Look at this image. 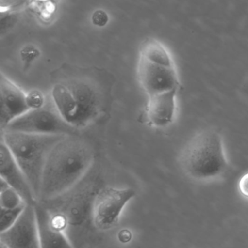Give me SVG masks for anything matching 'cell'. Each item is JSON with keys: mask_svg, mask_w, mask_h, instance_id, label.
I'll return each instance as SVG.
<instances>
[{"mask_svg": "<svg viewBox=\"0 0 248 248\" xmlns=\"http://www.w3.org/2000/svg\"><path fill=\"white\" fill-rule=\"evenodd\" d=\"M34 207L40 248H74L66 233L55 224L48 208L39 202Z\"/></svg>", "mask_w": 248, "mask_h": 248, "instance_id": "obj_11", "label": "cell"}, {"mask_svg": "<svg viewBox=\"0 0 248 248\" xmlns=\"http://www.w3.org/2000/svg\"><path fill=\"white\" fill-rule=\"evenodd\" d=\"M51 82L55 110L77 130L97 123L112 108L115 78L106 70L64 64L52 71Z\"/></svg>", "mask_w": 248, "mask_h": 248, "instance_id": "obj_1", "label": "cell"}, {"mask_svg": "<svg viewBox=\"0 0 248 248\" xmlns=\"http://www.w3.org/2000/svg\"><path fill=\"white\" fill-rule=\"evenodd\" d=\"M26 93L9 79L2 73L0 75V128L1 133L7 125L22 115L29 111L26 103Z\"/></svg>", "mask_w": 248, "mask_h": 248, "instance_id": "obj_9", "label": "cell"}, {"mask_svg": "<svg viewBox=\"0 0 248 248\" xmlns=\"http://www.w3.org/2000/svg\"><path fill=\"white\" fill-rule=\"evenodd\" d=\"M239 189L242 195L248 198V173L240 179L239 182Z\"/></svg>", "mask_w": 248, "mask_h": 248, "instance_id": "obj_19", "label": "cell"}, {"mask_svg": "<svg viewBox=\"0 0 248 248\" xmlns=\"http://www.w3.org/2000/svg\"><path fill=\"white\" fill-rule=\"evenodd\" d=\"M65 136L66 135L26 134L14 131L1 133V140L24 173L37 202L48 156L55 144Z\"/></svg>", "mask_w": 248, "mask_h": 248, "instance_id": "obj_4", "label": "cell"}, {"mask_svg": "<svg viewBox=\"0 0 248 248\" xmlns=\"http://www.w3.org/2000/svg\"><path fill=\"white\" fill-rule=\"evenodd\" d=\"M0 248H6L4 247V246H2V245L0 244Z\"/></svg>", "mask_w": 248, "mask_h": 248, "instance_id": "obj_20", "label": "cell"}, {"mask_svg": "<svg viewBox=\"0 0 248 248\" xmlns=\"http://www.w3.org/2000/svg\"><path fill=\"white\" fill-rule=\"evenodd\" d=\"M26 205H27L13 208V209H2V208H1L0 232L6 231L17 222L19 217H20L22 213L26 208Z\"/></svg>", "mask_w": 248, "mask_h": 248, "instance_id": "obj_15", "label": "cell"}, {"mask_svg": "<svg viewBox=\"0 0 248 248\" xmlns=\"http://www.w3.org/2000/svg\"><path fill=\"white\" fill-rule=\"evenodd\" d=\"M0 244L6 248H40L34 205H26L17 222L0 232Z\"/></svg>", "mask_w": 248, "mask_h": 248, "instance_id": "obj_7", "label": "cell"}, {"mask_svg": "<svg viewBox=\"0 0 248 248\" xmlns=\"http://www.w3.org/2000/svg\"><path fill=\"white\" fill-rule=\"evenodd\" d=\"M39 51L32 46H26L23 48L21 52L22 56L26 60H32L39 55Z\"/></svg>", "mask_w": 248, "mask_h": 248, "instance_id": "obj_18", "label": "cell"}, {"mask_svg": "<svg viewBox=\"0 0 248 248\" xmlns=\"http://www.w3.org/2000/svg\"><path fill=\"white\" fill-rule=\"evenodd\" d=\"M140 56L158 65L175 68L173 59L166 48L158 41L147 39L140 49Z\"/></svg>", "mask_w": 248, "mask_h": 248, "instance_id": "obj_13", "label": "cell"}, {"mask_svg": "<svg viewBox=\"0 0 248 248\" xmlns=\"http://www.w3.org/2000/svg\"><path fill=\"white\" fill-rule=\"evenodd\" d=\"M178 89L149 97L147 119L152 126L163 128L173 123L176 114Z\"/></svg>", "mask_w": 248, "mask_h": 248, "instance_id": "obj_12", "label": "cell"}, {"mask_svg": "<svg viewBox=\"0 0 248 248\" xmlns=\"http://www.w3.org/2000/svg\"><path fill=\"white\" fill-rule=\"evenodd\" d=\"M131 188L106 187L98 191L93 204V219L99 232L112 230L117 225L125 205L135 197Z\"/></svg>", "mask_w": 248, "mask_h": 248, "instance_id": "obj_6", "label": "cell"}, {"mask_svg": "<svg viewBox=\"0 0 248 248\" xmlns=\"http://www.w3.org/2000/svg\"><path fill=\"white\" fill-rule=\"evenodd\" d=\"M93 144L77 134L66 135L51 150L42 174L38 202L56 199L74 189L93 166Z\"/></svg>", "mask_w": 248, "mask_h": 248, "instance_id": "obj_2", "label": "cell"}, {"mask_svg": "<svg viewBox=\"0 0 248 248\" xmlns=\"http://www.w3.org/2000/svg\"><path fill=\"white\" fill-rule=\"evenodd\" d=\"M26 99L29 110H38L47 105L45 94L38 90H32L26 93Z\"/></svg>", "mask_w": 248, "mask_h": 248, "instance_id": "obj_16", "label": "cell"}, {"mask_svg": "<svg viewBox=\"0 0 248 248\" xmlns=\"http://www.w3.org/2000/svg\"><path fill=\"white\" fill-rule=\"evenodd\" d=\"M179 163L184 173L195 180L208 182L221 177L229 164L221 134L209 128L197 133L181 151Z\"/></svg>", "mask_w": 248, "mask_h": 248, "instance_id": "obj_3", "label": "cell"}, {"mask_svg": "<svg viewBox=\"0 0 248 248\" xmlns=\"http://www.w3.org/2000/svg\"><path fill=\"white\" fill-rule=\"evenodd\" d=\"M138 77L149 97L179 88L176 68L154 63L141 56L138 64Z\"/></svg>", "mask_w": 248, "mask_h": 248, "instance_id": "obj_8", "label": "cell"}, {"mask_svg": "<svg viewBox=\"0 0 248 248\" xmlns=\"http://www.w3.org/2000/svg\"><path fill=\"white\" fill-rule=\"evenodd\" d=\"M77 131L78 130L64 122L51 101V105L47 103L42 108L26 112L9 124L4 131L71 135L77 134Z\"/></svg>", "mask_w": 248, "mask_h": 248, "instance_id": "obj_5", "label": "cell"}, {"mask_svg": "<svg viewBox=\"0 0 248 248\" xmlns=\"http://www.w3.org/2000/svg\"><path fill=\"white\" fill-rule=\"evenodd\" d=\"M0 175L1 179L16 189L27 205H35L37 202L24 173L16 163L10 150L1 139L0 144Z\"/></svg>", "mask_w": 248, "mask_h": 248, "instance_id": "obj_10", "label": "cell"}, {"mask_svg": "<svg viewBox=\"0 0 248 248\" xmlns=\"http://www.w3.org/2000/svg\"><path fill=\"white\" fill-rule=\"evenodd\" d=\"M109 17L105 10H97L92 15V22L95 26L103 27L109 23Z\"/></svg>", "mask_w": 248, "mask_h": 248, "instance_id": "obj_17", "label": "cell"}, {"mask_svg": "<svg viewBox=\"0 0 248 248\" xmlns=\"http://www.w3.org/2000/svg\"><path fill=\"white\" fill-rule=\"evenodd\" d=\"M27 205L20 194L1 179L0 185V208L13 209Z\"/></svg>", "mask_w": 248, "mask_h": 248, "instance_id": "obj_14", "label": "cell"}]
</instances>
